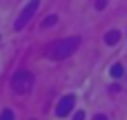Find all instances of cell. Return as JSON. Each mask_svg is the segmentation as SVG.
<instances>
[{
	"label": "cell",
	"mask_w": 127,
	"mask_h": 120,
	"mask_svg": "<svg viewBox=\"0 0 127 120\" xmlns=\"http://www.w3.org/2000/svg\"><path fill=\"white\" fill-rule=\"evenodd\" d=\"M80 45V38H65V40H58V42H51L47 47V56L51 60H63L67 56H71Z\"/></svg>",
	"instance_id": "cell-1"
},
{
	"label": "cell",
	"mask_w": 127,
	"mask_h": 120,
	"mask_svg": "<svg viewBox=\"0 0 127 120\" xmlns=\"http://www.w3.org/2000/svg\"><path fill=\"white\" fill-rule=\"evenodd\" d=\"M31 85H33V76L29 71H25V69L22 71H16L13 78H11V89L18 91V94H27L31 89Z\"/></svg>",
	"instance_id": "cell-2"
},
{
	"label": "cell",
	"mask_w": 127,
	"mask_h": 120,
	"mask_svg": "<svg viewBox=\"0 0 127 120\" xmlns=\"http://www.w3.org/2000/svg\"><path fill=\"white\" fill-rule=\"evenodd\" d=\"M38 7H40V0H29L27 4H25V9L20 11V16H18V20H16V24H13V29H22L29 20H31V16L38 11Z\"/></svg>",
	"instance_id": "cell-3"
},
{
	"label": "cell",
	"mask_w": 127,
	"mask_h": 120,
	"mask_svg": "<svg viewBox=\"0 0 127 120\" xmlns=\"http://www.w3.org/2000/svg\"><path fill=\"white\" fill-rule=\"evenodd\" d=\"M74 107H76V98H74V96H65V98H60V102L56 105V116H58V118H65L67 114H71Z\"/></svg>",
	"instance_id": "cell-4"
},
{
	"label": "cell",
	"mask_w": 127,
	"mask_h": 120,
	"mask_svg": "<svg viewBox=\"0 0 127 120\" xmlns=\"http://www.w3.org/2000/svg\"><path fill=\"white\" fill-rule=\"evenodd\" d=\"M118 40H121V31H109V33L105 36V42H107V45H116Z\"/></svg>",
	"instance_id": "cell-5"
},
{
	"label": "cell",
	"mask_w": 127,
	"mask_h": 120,
	"mask_svg": "<svg viewBox=\"0 0 127 120\" xmlns=\"http://www.w3.org/2000/svg\"><path fill=\"white\" fill-rule=\"evenodd\" d=\"M109 73H112V76H114V78H121V76H123V73H125V67H123V65H114V67H112V71H109Z\"/></svg>",
	"instance_id": "cell-6"
},
{
	"label": "cell",
	"mask_w": 127,
	"mask_h": 120,
	"mask_svg": "<svg viewBox=\"0 0 127 120\" xmlns=\"http://www.w3.org/2000/svg\"><path fill=\"white\" fill-rule=\"evenodd\" d=\"M56 20H58V16H54V13H51V16H47V18H45V22H42V27L47 29V27H51V24H56Z\"/></svg>",
	"instance_id": "cell-7"
},
{
	"label": "cell",
	"mask_w": 127,
	"mask_h": 120,
	"mask_svg": "<svg viewBox=\"0 0 127 120\" xmlns=\"http://www.w3.org/2000/svg\"><path fill=\"white\" fill-rule=\"evenodd\" d=\"M0 120H13V111H11V109H4V111L0 114Z\"/></svg>",
	"instance_id": "cell-8"
},
{
	"label": "cell",
	"mask_w": 127,
	"mask_h": 120,
	"mask_svg": "<svg viewBox=\"0 0 127 120\" xmlns=\"http://www.w3.org/2000/svg\"><path fill=\"white\" fill-rule=\"evenodd\" d=\"M107 7V0H96V9H105Z\"/></svg>",
	"instance_id": "cell-9"
},
{
	"label": "cell",
	"mask_w": 127,
	"mask_h": 120,
	"mask_svg": "<svg viewBox=\"0 0 127 120\" xmlns=\"http://www.w3.org/2000/svg\"><path fill=\"white\" fill-rule=\"evenodd\" d=\"M74 120H85V111H76L74 114Z\"/></svg>",
	"instance_id": "cell-10"
},
{
	"label": "cell",
	"mask_w": 127,
	"mask_h": 120,
	"mask_svg": "<svg viewBox=\"0 0 127 120\" xmlns=\"http://www.w3.org/2000/svg\"><path fill=\"white\" fill-rule=\"evenodd\" d=\"M94 120H107V118H105V116H96Z\"/></svg>",
	"instance_id": "cell-11"
}]
</instances>
